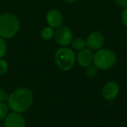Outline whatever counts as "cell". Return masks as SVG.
<instances>
[{"label": "cell", "instance_id": "cell-1", "mask_svg": "<svg viewBox=\"0 0 127 127\" xmlns=\"http://www.w3.org/2000/svg\"><path fill=\"white\" fill-rule=\"evenodd\" d=\"M33 100L32 91L28 88H19L7 97V105L11 110L17 113L28 111Z\"/></svg>", "mask_w": 127, "mask_h": 127}, {"label": "cell", "instance_id": "cell-2", "mask_svg": "<svg viewBox=\"0 0 127 127\" xmlns=\"http://www.w3.org/2000/svg\"><path fill=\"white\" fill-rule=\"evenodd\" d=\"M19 20L13 14L5 13L0 15V37L8 39L13 37L19 29Z\"/></svg>", "mask_w": 127, "mask_h": 127}, {"label": "cell", "instance_id": "cell-3", "mask_svg": "<svg viewBox=\"0 0 127 127\" xmlns=\"http://www.w3.org/2000/svg\"><path fill=\"white\" fill-rule=\"evenodd\" d=\"M93 62L98 69L106 70L115 66L117 62V56L110 49H100L94 55Z\"/></svg>", "mask_w": 127, "mask_h": 127}, {"label": "cell", "instance_id": "cell-4", "mask_svg": "<svg viewBox=\"0 0 127 127\" xmlns=\"http://www.w3.org/2000/svg\"><path fill=\"white\" fill-rule=\"evenodd\" d=\"M57 66L63 71H68L73 68L75 64V55L74 52L67 47L59 49L54 55Z\"/></svg>", "mask_w": 127, "mask_h": 127}, {"label": "cell", "instance_id": "cell-5", "mask_svg": "<svg viewBox=\"0 0 127 127\" xmlns=\"http://www.w3.org/2000/svg\"><path fill=\"white\" fill-rule=\"evenodd\" d=\"M54 36L56 42L62 46H66L72 42V32L71 29L65 25H60L57 27Z\"/></svg>", "mask_w": 127, "mask_h": 127}, {"label": "cell", "instance_id": "cell-6", "mask_svg": "<svg viewBox=\"0 0 127 127\" xmlns=\"http://www.w3.org/2000/svg\"><path fill=\"white\" fill-rule=\"evenodd\" d=\"M86 46L92 50H99L100 49L105 42L103 35L99 31L92 32L87 37Z\"/></svg>", "mask_w": 127, "mask_h": 127}, {"label": "cell", "instance_id": "cell-7", "mask_svg": "<svg viewBox=\"0 0 127 127\" xmlns=\"http://www.w3.org/2000/svg\"><path fill=\"white\" fill-rule=\"evenodd\" d=\"M119 92L118 84L115 82H109L105 85L102 91L103 97L107 100H114Z\"/></svg>", "mask_w": 127, "mask_h": 127}, {"label": "cell", "instance_id": "cell-8", "mask_svg": "<svg viewBox=\"0 0 127 127\" xmlns=\"http://www.w3.org/2000/svg\"><path fill=\"white\" fill-rule=\"evenodd\" d=\"M46 21L50 26L53 28H57L58 26L62 25L63 16L62 13L59 10L52 9L48 12L46 16Z\"/></svg>", "mask_w": 127, "mask_h": 127}, {"label": "cell", "instance_id": "cell-9", "mask_svg": "<svg viewBox=\"0 0 127 127\" xmlns=\"http://www.w3.org/2000/svg\"><path fill=\"white\" fill-rule=\"evenodd\" d=\"M94 61V54L90 49H83L80 50L77 55L78 64L83 67H86L92 64Z\"/></svg>", "mask_w": 127, "mask_h": 127}, {"label": "cell", "instance_id": "cell-10", "mask_svg": "<svg viewBox=\"0 0 127 127\" xmlns=\"http://www.w3.org/2000/svg\"><path fill=\"white\" fill-rule=\"evenodd\" d=\"M5 127H25L24 118L17 112L8 115L4 121Z\"/></svg>", "mask_w": 127, "mask_h": 127}, {"label": "cell", "instance_id": "cell-11", "mask_svg": "<svg viewBox=\"0 0 127 127\" xmlns=\"http://www.w3.org/2000/svg\"><path fill=\"white\" fill-rule=\"evenodd\" d=\"M41 37L45 40H51L54 35V30L53 28V27L48 25V26H45L44 27L40 33Z\"/></svg>", "mask_w": 127, "mask_h": 127}, {"label": "cell", "instance_id": "cell-12", "mask_svg": "<svg viewBox=\"0 0 127 127\" xmlns=\"http://www.w3.org/2000/svg\"><path fill=\"white\" fill-rule=\"evenodd\" d=\"M71 45H72V47L74 49H76V50H82L86 47V41L85 40H83V38L77 37V38L74 39V40H72Z\"/></svg>", "mask_w": 127, "mask_h": 127}, {"label": "cell", "instance_id": "cell-13", "mask_svg": "<svg viewBox=\"0 0 127 127\" xmlns=\"http://www.w3.org/2000/svg\"><path fill=\"white\" fill-rule=\"evenodd\" d=\"M97 67L95 65H89L86 67V75L88 76L89 77H94L95 76L97 75Z\"/></svg>", "mask_w": 127, "mask_h": 127}, {"label": "cell", "instance_id": "cell-14", "mask_svg": "<svg viewBox=\"0 0 127 127\" xmlns=\"http://www.w3.org/2000/svg\"><path fill=\"white\" fill-rule=\"evenodd\" d=\"M7 50V46L4 38L0 37V58H3L6 55Z\"/></svg>", "mask_w": 127, "mask_h": 127}, {"label": "cell", "instance_id": "cell-15", "mask_svg": "<svg viewBox=\"0 0 127 127\" xmlns=\"http://www.w3.org/2000/svg\"><path fill=\"white\" fill-rule=\"evenodd\" d=\"M8 70V64L7 62L4 60L0 58V76L4 75Z\"/></svg>", "mask_w": 127, "mask_h": 127}, {"label": "cell", "instance_id": "cell-16", "mask_svg": "<svg viewBox=\"0 0 127 127\" xmlns=\"http://www.w3.org/2000/svg\"><path fill=\"white\" fill-rule=\"evenodd\" d=\"M7 114V107L5 104L0 102V120L3 119L6 117Z\"/></svg>", "mask_w": 127, "mask_h": 127}, {"label": "cell", "instance_id": "cell-17", "mask_svg": "<svg viewBox=\"0 0 127 127\" xmlns=\"http://www.w3.org/2000/svg\"><path fill=\"white\" fill-rule=\"evenodd\" d=\"M115 4L120 7H123V8L127 7V0H115Z\"/></svg>", "mask_w": 127, "mask_h": 127}, {"label": "cell", "instance_id": "cell-18", "mask_svg": "<svg viewBox=\"0 0 127 127\" xmlns=\"http://www.w3.org/2000/svg\"><path fill=\"white\" fill-rule=\"evenodd\" d=\"M7 94L6 91L1 88H0V102H4L7 100Z\"/></svg>", "mask_w": 127, "mask_h": 127}, {"label": "cell", "instance_id": "cell-19", "mask_svg": "<svg viewBox=\"0 0 127 127\" xmlns=\"http://www.w3.org/2000/svg\"><path fill=\"white\" fill-rule=\"evenodd\" d=\"M121 19H122V22H123L124 25L126 27H127V7L125 8V10L123 11L122 16H121Z\"/></svg>", "mask_w": 127, "mask_h": 127}, {"label": "cell", "instance_id": "cell-20", "mask_svg": "<svg viewBox=\"0 0 127 127\" xmlns=\"http://www.w3.org/2000/svg\"><path fill=\"white\" fill-rule=\"evenodd\" d=\"M63 1H64L67 3H74V2L77 1V0H63Z\"/></svg>", "mask_w": 127, "mask_h": 127}]
</instances>
